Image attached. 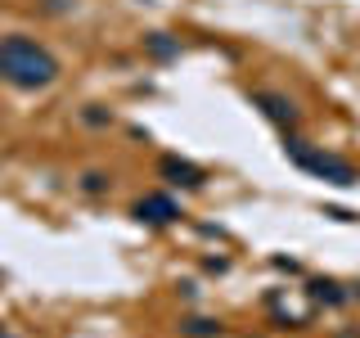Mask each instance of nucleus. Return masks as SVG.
Here are the masks:
<instances>
[{
    "mask_svg": "<svg viewBox=\"0 0 360 338\" xmlns=\"http://www.w3.org/2000/svg\"><path fill=\"white\" fill-rule=\"evenodd\" d=\"M82 122H86V127H108V122H112V113H104L99 104H90V108L82 113Z\"/></svg>",
    "mask_w": 360,
    "mask_h": 338,
    "instance_id": "9d476101",
    "label": "nucleus"
},
{
    "mask_svg": "<svg viewBox=\"0 0 360 338\" xmlns=\"http://www.w3.org/2000/svg\"><path fill=\"white\" fill-rule=\"evenodd\" d=\"M307 293H311V302H324V307H342V302L352 298V293L338 284V280H311Z\"/></svg>",
    "mask_w": 360,
    "mask_h": 338,
    "instance_id": "423d86ee",
    "label": "nucleus"
},
{
    "mask_svg": "<svg viewBox=\"0 0 360 338\" xmlns=\"http://www.w3.org/2000/svg\"><path fill=\"white\" fill-rule=\"evenodd\" d=\"M0 338H9V334H5V330H0Z\"/></svg>",
    "mask_w": 360,
    "mask_h": 338,
    "instance_id": "f8f14e48",
    "label": "nucleus"
},
{
    "mask_svg": "<svg viewBox=\"0 0 360 338\" xmlns=\"http://www.w3.org/2000/svg\"><path fill=\"white\" fill-rule=\"evenodd\" d=\"M158 176H162L167 185H176V189H202L207 185V172H202L198 163H189V158H180V154L158 158Z\"/></svg>",
    "mask_w": 360,
    "mask_h": 338,
    "instance_id": "20e7f679",
    "label": "nucleus"
},
{
    "mask_svg": "<svg viewBox=\"0 0 360 338\" xmlns=\"http://www.w3.org/2000/svg\"><path fill=\"white\" fill-rule=\"evenodd\" d=\"M131 217L140 225H172V221L185 217V212H180V203L172 194H144V199L131 203Z\"/></svg>",
    "mask_w": 360,
    "mask_h": 338,
    "instance_id": "39448f33",
    "label": "nucleus"
},
{
    "mask_svg": "<svg viewBox=\"0 0 360 338\" xmlns=\"http://www.w3.org/2000/svg\"><path fill=\"white\" fill-rule=\"evenodd\" d=\"M284 154H288L307 176H315V180H329V185H342V189L360 180L356 163H347L342 154H329V149H320V144L302 140L297 131H284Z\"/></svg>",
    "mask_w": 360,
    "mask_h": 338,
    "instance_id": "f03ea898",
    "label": "nucleus"
},
{
    "mask_svg": "<svg viewBox=\"0 0 360 338\" xmlns=\"http://www.w3.org/2000/svg\"><path fill=\"white\" fill-rule=\"evenodd\" d=\"M77 0H50V5H45V14H63V9H72Z\"/></svg>",
    "mask_w": 360,
    "mask_h": 338,
    "instance_id": "9b49d317",
    "label": "nucleus"
},
{
    "mask_svg": "<svg viewBox=\"0 0 360 338\" xmlns=\"http://www.w3.org/2000/svg\"><path fill=\"white\" fill-rule=\"evenodd\" d=\"M144 50H149L153 54V59H176V54H180V41L176 37H167V32H149V37H144Z\"/></svg>",
    "mask_w": 360,
    "mask_h": 338,
    "instance_id": "0eeeda50",
    "label": "nucleus"
},
{
    "mask_svg": "<svg viewBox=\"0 0 360 338\" xmlns=\"http://www.w3.org/2000/svg\"><path fill=\"white\" fill-rule=\"evenodd\" d=\"M108 185L112 180L104 172H82V180H77V189H82L86 199H99V194H108Z\"/></svg>",
    "mask_w": 360,
    "mask_h": 338,
    "instance_id": "1a4fd4ad",
    "label": "nucleus"
},
{
    "mask_svg": "<svg viewBox=\"0 0 360 338\" xmlns=\"http://www.w3.org/2000/svg\"><path fill=\"white\" fill-rule=\"evenodd\" d=\"M252 104L266 113L270 122H275L279 131H297V122H302V108L292 104V99L284 95V90H252Z\"/></svg>",
    "mask_w": 360,
    "mask_h": 338,
    "instance_id": "7ed1b4c3",
    "label": "nucleus"
},
{
    "mask_svg": "<svg viewBox=\"0 0 360 338\" xmlns=\"http://www.w3.org/2000/svg\"><path fill=\"white\" fill-rule=\"evenodd\" d=\"M0 82L9 90H50L59 82V59L50 45H41L27 32H9L0 37Z\"/></svg>",
    "mask_w": 360,
    "mask_h": 338,
    "instance_id": "f257e3e1",
    "label": "nucleus"
},
{
    "mask_svg": "<svg viewBox=\"0 0 360 338\" xmlns=\"http://www.w3.org/2000/svg\"><path fill=\"white\" fill-rule=\"evenodd\" d=\"M180 334L185 338H221V320H212V315H189V320H180Z\"/></svg>",
    "mask_w": 360,
    "mask_h": 338,
    "instance_id": "6e6552de",
    "label": "nucleus"
}]
</instances>
